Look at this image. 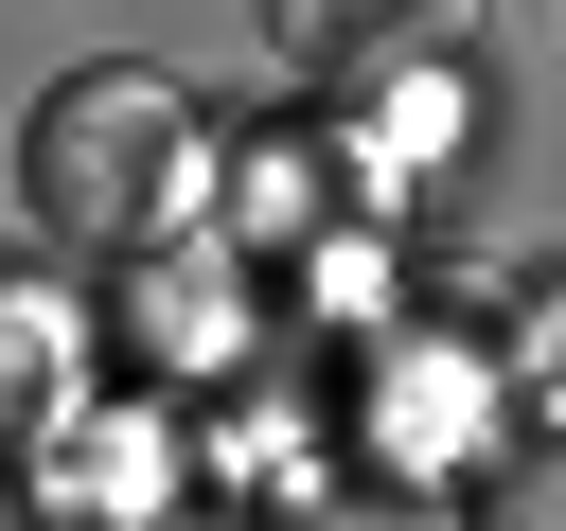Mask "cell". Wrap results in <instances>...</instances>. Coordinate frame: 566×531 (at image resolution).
Masks as SVG:
<instances>
[{
	"label": "cell",
	"mask_w": 566,
	"mask_h": 531,
	"mask_svg": "<svg viewBox=\"0 0 566 531\" xmlns=\"http://www.w3.org/2000/svg\"><path fill=\"white\" fill-rule=\"evenodd\" d=\"M460 531H566V425L495 442V460H478V496H460Z\"/></svg>",
	"instance_id": "3957f363"
},
{
	"label": "cell",
	"mask_w": 566,
	"mask_h": 531,
	"mask_svg": "<svg viewBox=\"0 0 566 531\" xmlns=\"http://www.w3.org/2000/svg\"><path fill=\"white\" fill-rule=\"evenodd\" d=\"M18 177H35L53 248H159L177 195H195V106H177L159 71H71V88L35 106Z\"/></svg>",
	"instance_id": "6da1fadb"
},
{
	"label": "cell",
	"mask_w": 566,
	"mask_h": 531,
	"mask_svg": "<svg viewBox=\"0 0 566 531\" xmlns=\"http://www.w3.org/2000/svg\"><path fill=\"white\" fill-rule=\"evenodd\" d=\"M460 35H478V0H265V71L318 88V106H389Z\"/></svg>",
	"instance_id": "7a4b0ae2"
},
{
	"label": "cell",
	"mask_w": 566,
	"mask_h": 531,
	"mask_svg": "<svg viewBox=\"0 0 566 531\" xmlns=\"http://www.w3.org/2000/svg\"><path fill=\"white\" fill-rule=\"evenodd\" d=\"M53 372H71V354H53V301H35V283H0V407H35Z\"/></svg>",
	"instance_id": "277c9868"
},
{
	"label": "cell",
	"mask_w": 566,
	"mask_h": 531,
	"mask_svg": "<svg viewBox=\"0 0 566 531\" xmlns=\"http://www.w3.org/2000/svg\"><path fill=\"white\" fill-rule=\"evenodd\" d=\"M0 531H35V496H18V478H0Z\"/></svg>",
	"instance_id": "5b68a950"
}]
</instances>
